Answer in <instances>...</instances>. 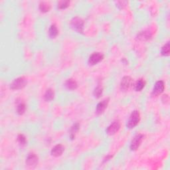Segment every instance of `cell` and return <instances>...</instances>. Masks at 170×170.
I'll list each match as a JSON object with an SVG mask.
<instances>
[{"instance_id":"6da1fadb","label":"cell","mask_w":170,"mask_h":170,"mask_svg":"<svg viewBox=\"0 0 170 170\" xmlns=\"http://www.w3.org/2000/svg\"><path fill=\"white\" fill-rule=\"evenodd\" d=\"M140 121V114L138 110H134L132 113L129 119L127 121L126 127L129 129H133Z\"/></svg>"},{"instance_id":"7a4b0ae2","label":"cell","mask_w":170,"mask_h":170,"mask_svg":"<svg viewBox=\"0 0 170 170\" xmlns=\"http://www.w3.org/2000/svg\"><path fill=\"white\" fill-rule=\"evenodd\" d=\"M84 24V21L78 17L73 18L71 22H70V26H71L73 30L77 33H79V34H83Z\"/></svg>"},{"instance_id":"3957f363","label":"cell","mask_w":170,"mask_h":170,"mask_svg":"<svg viewBox=\"0 0 170 170\" xmlns=\"http://www.w3.org/2000/svg\"><path fill=\"white\" fill-rule=\"evenodd\" d=\"M27 84V81L24 77H20L15 79L10 84V89L12 90H20L23 89Z\"/></svg>"},{"instance_id":"277c9868","label":"cell","mask_w":170,"mask_h":170,"mask_svg":"<svg viewBox=\"0 0 170 170\" xmlns=\"http://www.w3.org/2000/svg\"><path fill=\"white\" fill-rule=\"evenodd\" d=\"M133 86L134 79L128 76L123 77L121 82H120V89L123 91L129 90Z\"/></svg>"},{"instance_id":"5b68a950","label":"cell","mask_w":170,"mask_h":170,"mask_svg":"<svg viewBox=\"0 0 170 170\" xmlns=\"http://www.w3.org/2000/svg\"><path fill=\"white\" fill-rule=\"evenodd\" d=\"M144 139V136L142 134H137L134 138L132 139V142L130 143V148L132 151H136L138 150V148L140 146L141 144L142 143L143 140Z\"/></svg>"},{"instance_id":"8992f818","label":"cell","mask_w":170,"mask_h":170,"mask_svg":"<svg viewBox=\"0 0 170 170\" xmlns=\"http://www.w3.org/2000/svg\"><path fill=\"white\" fill-rule=\"evenodd\" d=\"M104 58H105V56L102 53L98 52L94 53L89 57L88 63L90 66L96 65L101 62L104 59Z\"/></svg>"},{"instance_id":"52a82bcc","label":"cell","mask_w":170,"mask_h":170,"mask_svg":"<svg viewBox=\"0 0 170 170\" xmlns=\"http://www.w3.org/2000/svg\"><path fill=\"white\" fill-rule=\"evenodd\" d=\"M165 89V85L164 82L162 81H158L156 82V84L153 86V91L152 93V95L153 97H157L160 94L162 93Z\"/></svg>"},{"instance_id":"ba28073f","label":"cell","mask_w":170,"mask_h":170,"mask_svg":"<svg viewBox=\"0 0 170 170\" xmlns=\"http://www.w3.org/2000/svg\"><path fill=\"white\" fill-rule=\"evenodd\" d=\"M39 162V158L35 153H31L29 154L26 158V163L27 166L30 168H35L37 166V165L38 164Z\"/></svg>"},{"instance_id":"9c48e42d","label":"cell","mask_w":170,"mask_h":170,"mask_svg":"<svg viewBox=\"0 0 170 170\" xmlns=\"http://www.w3.org/2000/svg\"><path fill=\"white\" fill-rule=\"evenodd\" d=\"M120 128V124L119 122L116 121L112 123L109 126H108L106 130V133L109 136H113L117 134Z\"/></svg>"},{"instance_id":"30bf717a","label":"cell","mask_w":170,"mask_h":170,"mask_svg":"<svg viewBox=\"0 0 170 170\" xmlns=\"http://www.w3.org/2000/svg\"><path fill=\"white\" fill-rule=\"evenodd\" d=\"M109 101H110V99L109 98H107L98 104L97 106V109H96V113L97 115H100V114H102L104 112H105L108 105H109Z\"/></svg>"},{"instance_id":"8fae6325","label":"cell","mask_w":170,"mask_h":170,"mask_svg":"<svg viewBox=\"0 0 170 170\" xmlns=\"http://www.w3.org/2000/svg\"><path fill=\"white\" fill-rule=\"evenodd\" d=\"M65 151V147L61 144H57L53 148L51 151V155L54 157H59L61 156Z\"/></svg>"},{"instance_id":"7c38bea8","label":"cell","mask_w":170,"mask_h":170,"mask_svg":"<svg viewBox=\"0 0 170 170\" xmlns=\"http://www.w3.org/2000/svg\"><path fill=\"white\" fill-rule=\"evenodd\" d=\"M65 86L67 89L70 90H74L77 89L78 84L76 81H74L73 78H69V79L65 82Z\"/></svg>"},{"instance_id":"4fadbf2b","label":"cell","mask_w":170,"mask_h":170,"mask_svg":"<svg viewBox=\"0 0 170 170\" xmlns=\"http://www.w3.org/2000/svg\"><path fill=\"white\" fill-rule=\"evenodd\" d=\"M79 128H80V124L78 122H76L75 124H74L72 126V127L70 128V134H69V137H70V140H74V138H75L76 134L78 132V130H79Z\"/></svg>"},{"instance_id":"5bb4252c","label":"cell","mask_w":170,"mask_h":170,"mask_svg":"<svg viewBox=\"0 0 170 170\" xmlns=\"http://www.w3.org/2000/svg\"><path fill=\"white\" fill-rule=\"evenodd\" d=\"M152 34L149 31H141L138 34V39L141 41H148L152 38Z\"/></svg>"},{"instance_id":"9a60e30c","label":"cell","mask_w":170,"mask_h":170,"mask_svg":"<svg viewBox=\"0 0 170 170\" xmlns=\"http://www.w3.org/2000/svg\"><path fill=\"white\" fill-rule=\"evenodd\" d=\"M54 97H55V93H54V90L51 89H48L44 95L45 101L47 102L51 101L53 100Z\"/></svg>"},{"instance_id":"2e32d148","label":"cell","mask_w":170,"mask_h":170,"mask_svg":"<svg viewBox=\"0 0 170 170\" xmlns=\"http://www.w3.org/2000/svg\"><path fill=\"white\" fill-rule=\"evenodd\" d=\"M39 8L41 12H43V13H47V12L50 11L51 6L49 3L42 2L39 3Z\"/></svg>"},{"instance_id":"e0dca14e","label":"cell","mask_w":170,"mask_h":170,"mask_svg":"<svg viewBox=\"0 0 170 170\" xmlns=\"http://www.w3.org/2000/svg\"><path fill=\"white\" fill-rule=\"evenodd\" d=\"M58 34H59V31H58L57 27L55 25H52V26H51L50 28H49V37H50L51 39H54L57 36Z\"/></svg>"},{"instance_id":"ac0fdd59","label":"cell","mask_w":170,"mask_h":170,"mask_svg":"<svg viewBox=\"0 0 170 170\" xmlns=\"http://www.w3.org/2000/svg\"><path fill=\"white\" fill-rule=\"evenodd\" d=\"M145 85H146V81H145L143 78H140V79L136 82V83L135 85L136 91H137V92L141 91L144 88Z\"/></svg>"},{"instance_id":"d6986e66","label":"cell","mask_w":170,"mask_h":170,"mask_svg":"<svg viewBox=\"0 0 170 170\" xmlns=\"http://www.w3.org/2000/svg\"><path fill=\"white\" fill-rule=\"evenodd\" d=\"M102 93H103V88L100 85H98L97 87H96V88L94 89L93 92L94 97L97 98H101L102 95Z\"/></svg>"},{"instance_id":"ffe728a7","label":"cell","mask_w":170,"mask_h":170,"mask_svg":"<svg viewBox=\"0 0 170 170\" xmlns=\"http://www.w3.org/2000/svg\"><path fill=\"white\" fill-rule=\"evenodd\" d=\"M161 54L164 57H168L169 55V42L165 44L161 48Z\"/></svg>"},{"instance_id":"44dd1931","label":"cell","mask_w":170,"mask_h":170,"mask_svg":"<svg viewBox=\"0 0 170 170\" xmlns=\"http://www.w3.org/2000/svg\"><path fill=\"white\" fill-rule=\"evenodd\" d=\"M70 5L69 1H59L57 2V8L59 10H64L67 8Z\"/></svg>"},{"instance_id":"7402d4cb","label":"cell","mask_w":170,"mask_h":170,"mask_svg":"<svg viewBox=\"0 0 170 170\" xmlns=\"http://www.w3.org/2000/svg\"><path fill=\"white\" fill-rule=\"evenodd\" d=\"M26 110V106L24 103H19L17 106V113L19 115H23Z\"/></svg>"},{"instance_id":"603a6c76","label":"cell","mask_w":170,"mask_h":170,"mask_svg":"<svg viewBox=\"0 0 170 170\" xmlns=\"http://www.w3.org/2000/svg\"><path fill=\"white\" fill-rule=\"evenodd\" d=\"M18 141L19 144L21 145L22 146H26L27 144V140H26V137L23 134H19L18 136Z\"/></svg>"},{"instance_id":"cb8c5ba5","label":"cell","mask_w":170,"mask_h":170,"mask_svg":"<svg viewBox=\"0 0 170 170\" xmlns=\"http://www.w3.org/2000/svg\"><path fill=\"white\" fill-rule=\"evenodd\" d=\"M127 3H128V2H126V1L117 2V7H118L119 9L122 10V9H123V8H124L126 6Z\"/></svg>"}]
</instances>
